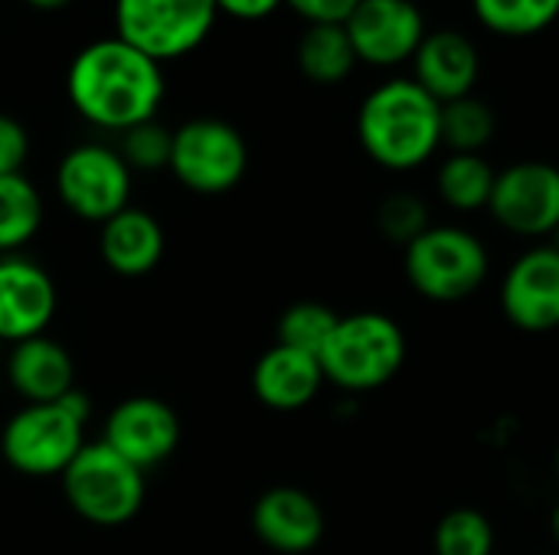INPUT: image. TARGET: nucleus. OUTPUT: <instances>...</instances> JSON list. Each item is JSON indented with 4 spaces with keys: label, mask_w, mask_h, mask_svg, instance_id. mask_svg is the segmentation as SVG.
Returning a JSON list of instances; mask_svg holds the SVG:
<instances>
[{
    "label": "nucleus",
    "mask_w": 559,
    "mask_h": 555,
    "mask_svg": "<svg viewBox=\"0 0 559 555\" xmlns=\"http://www.w3.org/2000/svg\"><path fill=\"white\" fill-rule=\"evenodd\" d=\"M252 533L272 553L305 555L324 540V510L301 487H272L252 504Z\"/></svg>",
    "instance_id": "obj_15"
},
{
    "label": "nucleus",
    "mask_w": 559,
    "mask_h": 555,
    "mask_svg": "<svg viewBox=\"0 0 559 555\" xmlns=\"http://www.w3.org/2000/svg\"><path fill=\"white\" fill-rule=\"evenodd\" d=\"M29 7H36V10H62V7H69L72 0H26Z\"/></svg>",
    "instance_id": "obj_32"
},
{
    "label": "nucleus",
    "mask_w": 559,
    "mask_h": 555,
    "mask_svg": "<svg viewBox=\"0 0 559 555\" xmlns=\"http://www.w3.org/2000/svg\"><path fill=\"white\" fill-rule=\"evenodd\" d=\"M337 321H341V314L331 311L328 304L298 301V304L282 311L278 327H275V343L311 353V357H321V350H324L328 337L334 334Z\"/></svg>",
    "instance_id": "obj_25"
},
{
    "label": "nucleus",
    "mask_w": 559,
    "mask_h": 555,
    "mask_svg": "<svg viewBox=\"0 0 559 555\" xmlns=\"http://www.w3.org/2000/svg\"><path fill=\"white\" fill-rule=\"evenodd\" d=\"M0 347H3V343H0Z\"/></svg>",
    "instance_id": "obj_36"
},
{
    "label": "nucleus",
    "mask_w": 559,
    "mask_h": 555,
    "mask_svg": "<svg viewBox=\"0 0 559 555\" xmlns=\"http://www.w3.org/2000/svg\"><path fill=\"white\" fill-rule=\"evenodd\" d=\"M216 20L213 0H115V36L160 65L203 46Z\"/></svg>",
    "instance_id": "obj_7"
},
{
    "label": "nucleus",
    "mask_w": 559,
    "mask_h": 555,
    "mask_svg": "<svg viewBox=\"0 0 559 555\" xmlns=\"http://www.w3.org/2000/svg\"><path fill=\"white\" fill-rule=\"evenodd\" d=\"M167 170L190 193H229L242 183L249 170L246 137L223 118H190L174 131Z\"/></svg>",
    "instance_id": "obj_8"
},
{
    "label": "nucleus",
    "mask_w": 559,
    "mask_h": 555,
    "mask_svg": "<svg viewBox=\"0 0 559 555\" xmlns=\"http://www.w3.org/2000/svg\"><path fill=\"white\" fill-rule=\"evenodd\" d=\"M439 118L442 105L416 79H386L360 101L357 141L373 164L406 173L442 147Z\"/></svg>",
    "instance_id": "obj_2"
},
{
    "label": "nucleus",
    "mask_w": 559,
    "mask_h": 555,
    "mask_svg": "<svg viewBox=\"0 0 559 555\" xmlns=\"http://www.w3.org/2000/svg\"><path fill=\"white\" fill-rule=\"evenodd\" d=\"M324 383L344 393H370L386 386L406 363L403 327L380 311H357L337 321L321 357Z\"/></svg>",
    "instance_id": "obj_4"
},
{
    "label": "nucleus",
    "mask_w": 559,
    "mask_h": 555,
    "mask_svg": "<svg viewBox=\"0 0 559 555\" xmlns=\"http://www.w3.org/2000/svg\"><path fill=\"white\" fill-rule=\"evenodd\" d=\"M43 226V196L26 173L0 177V258L20 255Z\"/></svg>",
    "instance_id": "obj_22"
},
{
    "label": "nucleus",
    "mask_w": 559,
    "mask_h": 555,
    "mask_svg": "<svg viewBox=\"0 0 559 555\" xmlns=\"http://www.w3.org/2000/svg\"><path fill=\"white\" fill-rule=\"evenodd\" d=\"M495 222L524 239H544L559 229V167L521 160L498 170L488 203Z\"/></svg>",
    "instance_id": "obj_10"
},
{
    "label": "nucleus",
    "mask_w": 559,
    "mask_h": 555,
    "mask_svg": "<svg viewBox=\"0 0 559 555\" xmlns=\"http://www.w3.org/2000/svg\"><path fill=\"white\" fill-rule=\"evenodd\" d=\"M59 203L85 222H108L115 213L131 206V167L118 147L88 141L62 154L56 167Z\"/></svg>",
    "instance_id": "obj_9"
},
{
    "label": "nucleus",
    "mask_w": 559,
    "mask_h": 555,
    "mask_svg": "<svg viewBox=\"0 0 559 555\" xmlns=\"http://www.w3.org/2000/svg\"><path fill=\"white\" fill-rule=\"evenodd\" d=\"M550 533H554V540H557V550H559V504L554 507V517H550Z\"/></svg>",
    "instance_id": "obj_33"
},
{
    "label": "nucleus",
    "mask_w": 559,
    "mask_h": 555,
    "mask_svg": "<svg viewBox=\"0 0 559 555\" xmlns=\"http://www.w3.org/2000/svg\"><path fill=\"white\" fill-rule=\"evenodd\" d=\"M59 481L72 514L92 527L131 523L147 497L144 471L124 461L105 442H85Z\"/></svg>",
    "instance_id": "obj_5"
},
{
    "label": "nucleus",
    "mask_w": 559,
    "mask_h": 555,
    "mask_svg": "<svg viewBox=\"0 0 559 555\" xmlns=\"http://www.w3.org/2000/svg\"><path fill=\"white\" fill-rule=\"evenodd\" d=\"M436 555H495V527L475 507L449 510L432 533Z\"/></svg>",
    "instance_id": "obj_26"
},
{
    "label": "nucleus",
    "mask_w": 559,
    "mask_h": 555,
    "mask_svg": "<svg viewBox=\"0 0 559 555\" xmlns=\"http://www.w3.org/2000/svg\"><path fill=\"white\" fill-rule=\"evenodd\" d=\"M439 131H442V147H449V154H481L498 131V118L488 101L468 95L442 105Z\"/></svg>",
    "instance_id": "obj_23"
},
{
    "label": "nucleus",
    "mask_w": 559,
    "mask_h": 555,
    "mask_svg": "<svg viewBox=\"0 0 559 555\" xmlns=\"http://www.w3.org/2000/svg\"><path fill=\"white\" fill-rule=\"evenodd\" d=\"M66 95L88 124L124 134L128 128L157 118L167 95V79L157 59L118 36H102L72 56Z\"/></svg>",
    "instance_id": "obj_1"
},
{
    "label": "nucleus",
    "mask_w": 559,
    "mask_h": 555,
    "mask_svg": "<svg viewBox=\"0 0 559 555\" xmlns=\"http://www.w3.org/2000/svg\"><path fill=\"white\" fill-rule=\"evenodd\" d=\"M481 75L478 46L459 29H432L413 56V79L439 101H459L475 95Z\"/></svg>",
    "instance_id": "obj_16"
},
{
    "label": "nucleus",
    "mask_w": 559,
    "mask_h": 555,
    "mask_svg": "<svg viewBox=\"0 0 559 555\" xmlns=\"http://www.w3.org/2000/svg\"><path fill=\"white\" fill-rule=\"evenodd\" d=\"M478 23L498 36H534L557 23L559 0H472Z\"/></svg>",
    "instance_id": "obj_24"
},
{
    "label": "nucleus",
    "mask_w": 559,
    "mask_h": 555,
    "mask_svg": "<svg viewBox=\"0 0 559 555\" xmlns=\"http://www.w3.org/2000/svg\"><path fill=\"white\" fill-rule=\"evenodd\" d=\"M357 62L393 69L413 62L426 39V20L416 0H360L344 23Z\"/></svg>",
    "instance_id": "obj_11"
},
{
    "label": "nucleus",
    "mask_w": 559,
    "mask_h": 555,
    "mask_svg": "<svg viewBox=\"0 0 559 555\" xmlns=\"http://www.w3.org/2000/svg\"><path fill=\"white\" fill-rule=\"evenodd\" d=\"M170 147H174V131L164 128L157 118L154 121H144V124H134L121 134V144H118V154L121 160L141 173H151V170H167L170 167Z\"/></svg>",
    "instance_id": "obj_27"
},
{
    "label": "nucleus",
    "mask_w": 559,
    "mask_h": 555,
    "mask_svg": "<svg viewBox=\"0 0 559 555\" xmlns=\"http://www.w3.org/2000/svg\"><path fill=\"white\" fill-rule=\"evenodd\" d=\"M295 59H298L301 75L318 82V85H337L357 65V52L350 46V36H347L344 23H311V26H305V33L298 36Z\"/></svg>",
    "instance_id": "obj_20"
},
{
    "label": "nucleus",
    "mask_w": 559,
    "mask_h": 555,
    "mask_svg": "<svg viewBox=\"0 0 559 555\" xmlns=\"http://www.w3.org/2000/svg\"><path fill=\"white\" fill-rule=\"evenodd\" d=\"M403 252L409 285L436 304L465 301L488 278V249L462 226H429Z\"/></svg>",
    "instance_id": "obj_6"
},
{
    "label": "nucleus",
    "mask_w": 559,
    "mask_h": 555,
    "mask_svg": "<svg viewBox=\"0 0 559 555\" xmlns=\"http://www.w3.org/2000/svg\"><path fill=\"white\" fill-rule=\"evenodd\" d=\"M92 402L82 389L56 402H29L16 409L0 432L7 468L23 478H62L72 458L85 448V422Z\"/></svg>",
    "instance_id": "obj_3"
},
{
    "label": "nucleus",
    "mask_w": 559,
    "mask_h": 555,
    "mask_svg": "<svg viewBox=\"0 0 559 555\" xmlns=\"http://www.w3.org/2000/svg\"><path fill=\"white\" fill-rule=\"evenodd\" d=\"M550 245H554V249H559V229L554 232V236H550Z\"/></svg>",
    "instance_id": "obj_34"
},
{
    "label": "nucleus",
    "mask_w": 559,
    "mask_h": 555,
    "mask_svg": "<svg viewBox=\"0 0 559 555\" xmlns=\"http://www.w3.org/2000/svg\"><path fill=\"white\" fill-rule=\"evenodd\" d=\"M29 157V134L13 114H0V177L23 173Z\"/></svg>",
    "instance_id": "obj_29"
},
{
    "label": "nucleus",
    "mask_w": 559,
    "mask_h": 555,
    "mask_svg": "<svg viewBox=\"0 0 559 555\" xmlns=\"http://www.w3.org/2000/svg\"><path fill=\"white\" fill-rule=\"evenodd\" d=\"M3 373H7L10 389L23 399V406L56 402L69 396L72 389H79L72 353L46 334L13 343L3 360Z\"/></svg>",
    "instance_id": "obj_17"
},
{
    "label": "nucleus",
    "mask_w": 559,
    "mask_h": 555,
    "mask_svg": "<svg viewBox=\"0 0 559 555\" xmlns=\"http://www.w3.org/2000/svg\"><path fill=\"white\" fill-rule=\"evenodd\" d=\"M324 386V373L318 357L292 350V347H269L252 366V393L272 412H298L318 399Z\"/></svg>",
    "instance_id": "obj_18"
},
{
    "label": "nucleus",
    "mask_w": 559,
    "mask_h": 555,
    "mask_svg": "<svg viewBox=\"0 0 559 555\" xmlns=\"http://www.w3.org/2000/svg\"><path fill=\"white\" fill-rule=\"evenodd\" d=\"M288 3L308 26L311 23H347L360 0H282Z\"/></svg>",
    "instance_id": "obj_30"
},
{
    "label": "nucleus",
    "mask_w": 559,
    "mask_h": 555,
    "mask_svg": "<svg viewBox=\"0 0 559 555\" xmlns=\"http://www.w3.org/2000/svg\"><path fill=\"white\" fill-rule=\"evenodd\" d=\"M498 170L485 160V154H449L436 173L439 200L459 213L488 209L495 193Z\"/></svg>",
    "instance_id": "obj_21"
},
{
    "label": "nucleus",
    "mask_w": 559,
    "mask_h": 555,
    "mask_svg": "<svg viewBox=\"0 0 559 555\" xmlns=\"http://www.w3.org/2000/svg\"><path fill=\"white\" fill-rule=\"evenodd\" d=\"M102 442L134 468L147 471L164 464L177 451L180 419L157 396H131L108 412Z\"/></svg>",
    "instance_id": "obj_12"
},
{
    "label": "nucleus",
    "mask_w": 559,
    "mask_h": 555,
    "mask_svg": "<svg viewBox=\"0 0 559 555\" xmlns=\"http://www.w3.org/2000/svg\"><path fill=\"white\" fill-rule=\"evenodd\" d=\"M164 226L138 206H124L108 222H102L98 252L108 272L121 278H144L164 258Z\"/></svg>",
    "instance_id": "obj_19"
},
{
    "label": "nucleus",
    "mask_w": 559,
    "mask_h": 555,
    "mask_svg": "<svg viewBox=\"0 0 559 555\" xmlns=\"http://www.w3.org/2000/svg\"><path fill=\"white\" fill-rule=\"evenodd\" d=\"M56 307V281L39 262L26 255L0 258V343L13 347L29 337H43Z\"/></svg>",
    "instance_id": "obj_14"
},
{
    "label": "nucleus",
    "mask_w": 559,
    "mask_h": 555,
    "mask_svg": "<svg viewBox=\"0 0 559 555\" xmlns=\"http://www.w3.org/2000/svg\"><path fill=\"white\" fill-rule=\"evenodd\" d=\"M557 474H559V448H557Z\"/></svg>",
    "instance_id": "obj_35"
},
{
    "label": "nucleus",
    "mask_w": 559,
    "mask_h": 555,
    "mask_svg": "<svg viewBox=\"0 0 559 555\" xmlns=\"http://www.w3.org/2000/svg\"><path fill=\"white\" fill-rule=\"evenodd\" d=\"M501 311L524 334H550L559 327V249H527L501 281Z\"/></svg>",
    "instance_id": "obj_13"
},
{
    "label": "nucleus",
    "mask_w": 559,
    "mask_h": 555,
    "mask_svg": "<svg viewBox=\"0 0 559 555\" xmlns=\"http://www.w3.org/2000/svg\"><path fill=\"white\" fill-rule=\"evenodd\" d=\"M377 226L380 232L396 242V245H413L432 222H429V206L423 203V196L409 193V190H400V193H390L380 209H377Z\"/></svg>",
    "instance_id": "obj_28"
},
{
    "label": "nucleus",
    "mask_w": 559,
    "mask_h": 555,
    "mask_svg": "<svg viewBox=\"0 0 559 555\" xmlns=\"http://www.w3.org/2000/svg\"><path fill=\"white\" fill-rule=\"evenodd\" d=\"M219 13L233 16V20H242V23H255V20H265L272 16L282 0H213Z\"/></svg>",
    "instance_id": "obj_31"
}]
</instances>
